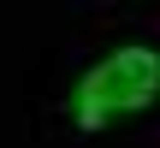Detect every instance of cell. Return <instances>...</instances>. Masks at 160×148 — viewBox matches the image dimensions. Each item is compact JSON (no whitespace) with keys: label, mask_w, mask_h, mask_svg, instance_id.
Wrapping results in <instances>:
<instances>
[{"label":"cell","mask_w":160,"mask_h":148,"mask_svg":"<svg viewBox=\"0 0 160 148\" xmlns=\"http://www.w3.org/2000/svg\"><path fill=\"white\" fill-rule=\"evenodd\" d=\"M160 101V53L154 47H113L71 83V119L77 131H107L131 113H148Z\"/></svg>","instance_id":"obj_1"}]
</instances>
